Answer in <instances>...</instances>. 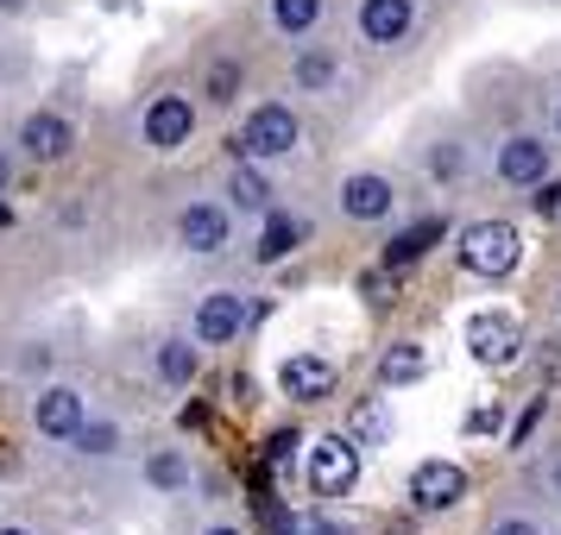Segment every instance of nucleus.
I'll list each match as a JSON object with an SVG mask.
<instances>
[{"instance_id":"obj_4","label":"nucleus","mask_w":561,"mask_h":535,"mask_svg":"<svg viewBox=\"0 0 561 535\" xmlns=\"http://www.w3.org/2000/svg\"><path fill=\"white\" fill-rule=\"evenodd\" d=\"M467 353L480 359V365H511V359L524 353V328L511 315H499V309H485V315L467 322Z\"/></svg>"},{"instance_id":"obj_36","label":"nucleus","mask_w":561,"mask_h":535,"mask_svg":"<svg viewBox=\"0 0 561 535\" xmlns=\"http://www.w3.org/2000/svg\"><path fill=\"white\" fill-rule=\"evenodd\" d=\"M556 491H561V473H556Z\"/></svg>"},{"instance_id":"obj_25","label":"nucleus","mask_w":561,"mask_h":535,"mask_svg":"<svg viewBox=\"0 0 561 535\" xmlns=\"http://www.w3.org/2000/svg\"><path fill=\"white\" fill-rule=\"evenodd\" d=\"M77 447H82V454H114V429H107V422H82Z\"/></svg>"},{"instance_id":"obj_23","label":"nucleus","mask_w":561,"mask_h":535,"mask_svg":"<svg viewBox=\"0 0 561 535\" xmlns=\"http://www.w3.org/2000/svg\"><path fill=\"white\" fill-rule=\"evenodd\" d=\"M297 82H304V89H329V82H334V57L304 51V57H297Z\"/></svg>"},{"instance_id":"obj_9","label":"nucleus","mask_w":561,"mask_h":535,"mask_svg":"<svg viewBox=\"0 0 561 535\" xmlns=\"http://www.w3.org/2000/svg\"><path fill=\"white\" fill-rule=\"evenodd\" d=\"M460 491H467V473H460L455 460H423V466L410 473V498H416L423 510L460 504Z\"/></svg>"},{"instance_id":"obj_3","label":"nucleus","mask_w":561,"mask_h":535,"mask_svg":"<svg viewBox=\"0 0 561 535\" xmlns=\"http://www.w3.org/2000/svg\"><path fill=\"white\" fill-rule=\"evenodd\" d=\"M297 139H304V127H297V114L278 102L253 107V120L240 127V152L247 158H290L297 152Z\"/></svg>"},{"instance_id":"obj_13","label":"nucleus","mask_w":561,"mask_h":535,"mask_svg":"<svg viewBox=\"0 0 561 535\" xmlns=\"http://www.w3.org/2000/svg\"><path fill=\"white\" fill-rule=\"evenodd\" d=\"M391 202H398V189H391L385 177H373V171L341 183V208H347L354 221H379V214H391Z\"/></svg>"},{"instance_id":"obj_12","label":"nucleus","mask_w":561,"mask_h":535,"mask_svg":"<svg viewBox=\"0 0 561 535\" xmlns=\"http://www.w3.org/2000/svg\"><path fill=\"white\" fill-rule=\"evenodd\" d=\"M410 20H416L410 0H366V7H359V32H366L373 45H398L410 32Z\"/></svg>"},{"instance_id":"obj_17","label":"nucleus","mask_w":561,"mask_h":535,"mask_svg":"<svg viewBox=\"0 0 561 535\" xmlns=\"http://www.w3.org/2000/svg\"><path fill=\"white\" fill-rule=\"evenodd\" d=\"M196 372H203V353H196L190 340H164V347H158V379L164 384H190Z\"/></svg>"},{"instance_id":"obj_2","label":"nucleus","mask_w":561,"mask_h":535,"mask_svg":"<svg viewBox=\"0 0 561 535\" xmlns=\"http://www.w3.org/2000/svg\"><path fill=\"white\" fill-rule=\"evenodd\" d=\"M354 479H359V441L354 434H322L309 447V485L322 498H341V491H354Z\"/></svg>"},{"instance_id":"obj_18","label":"nucleus","mask_w":561,"mask_h":535,"mask_svg":"<svg viewBox=\"0 0 561 535\" xmlns=\"http://www.w3.org/2000/svg\"><path fill=\"white\" fill-rule=\"evenodd\" d=\"M228 196H233V208H247V214H265V208H272V183L259 177L253 164H240V171H233V183H228Z\"/></svg>"},{"instance_id":"obj_26","label":"nucleus","mask_w":561,"mask_h":535,"mask_svg":"<svg viewBox=\"0 0 561 535\" xmlns=\"http://www.w3.org/2000/svg\"><path fill=\"white\" fill-rule=\"evenodd\" d=\"M536 422H542V397H536L530 409H524V416H517V429H511V447H524V441H530V429Z\"/></svg>"},{"instance_id":"obj_32","label":"nucleus","mask_w":561,"mask_h":535,"mask_svg":"<svg viewBox=\"0 0 561 535\" xmlns=\"http://www.w3.org/2000/svg\"><path fill=\"white\" fill-rule=\"evenodd\" d=\"M0 228H13V208H7V202H0Z\"/></svg>"},{"instance_id":"obj_30","label":"nucleus","mask_w":561,"mask_h":535,"mask_svg":"<svg viewBox=\"0 0 561 535\" xmlns=\"http://www.w3.org/2000/svg\"><path fill=\"white\" fill-rule=\"evenodd\" d=\"M309 535H354V530H341V523H329V516H322V523H309Z\"/></svg>"},{"instance_id":"obj_29","label":"nucleus","mask_w":561,"mask_h":535,"mask_svg":"<svg viewBox=\"0 0 561 535\" xmlns=\"http://www.w3.org/2000/svg\"><path fill=\"white\" fill-rule=\"evenodd\" d=\"M499 535H536V530L524 523V516H511V523H499Z\"/></svg>"},{"instance_id":"obj_1","label":"nucleus","mask_w":561,"mask_h":535,"mask_svg":"<svg viewBox=\"0 0 561 535\" xmlns=\"http://www.w3.org/2000/svg\"><path fill=\"white\" fill-rule=\"evenodd\" d=\"M517 253H524V240H517L511 221H473V228L460 233V265L473 278H505V271H517Z\"/></svg>"},{"instance_id":"obj_24","label":"nucleus","mask_w":561,"mask_h":535,"mask_svg":"<svg viewBox=\"0 0 561 535\" xmlns=\"http://www.w3.org/2000/svg\"><path fill=\"white\" fill-rule=\"evenodd\" d=\"M233 89H240V63H215L208 70V102H233Z\"/></svg>"},{"instance_id":"obj_28","label":"nucleus","mask_w":561,"mask_h":535,"mask_svg":"<svg viewBox=\"0 0 561 535\" xmlns=\"http://www.w3.org/2000/svg\"><path fill=\"white\" fill-rule=\"evenodd\" d=\"M460 164H467V158H460V146H455V152H435V171H442V177H448V171H460Z\"/></svg>"},{"instance_id":"obj_11","label":"nucleus","mask_w":561,"mask_h":535,"mask_svg":"<svg viewBox=\"0 0 561 535\" xmlns=\"http://www.w3.org/2000/svg\"><path fill=\"white\" fill-rule=\"evenodd\" d=\"M178 240L190 246V253H221L228 246V214L215 202H196V208H183V221H178Z\"/></svg>"},{"instance_id":"obj_27","label":"nucleus","mask_w":561,"mask_h":535,"mask_svg":"<svg viewBox=\"0 0 561 535\" xmlns=\"http://www.w3.org/2000/svg\"><path fill=\"white\" fill-rule=\"evenodd\" d=\"M290 447H297V434H278V441H272V454H265V460H272V466H290Z\"/></svg>"},{"instance_id":"obj_7","label":"nucleus","mask_w":561,"mask_h":535,"mask_svg":"<svg viewBox=\"0 0 561 535\" xmlns=\"http://www.w3.org/2000/svg\"><path fill=\"white\" fill-rule=\"evenodd\" d=\"M190 132H196L190 95H158V102L146 107V146H152V152H178V146H190Z\"/></svg>"},{"instance_id":"obj_10","label":"nucleus","mask_w":561,"mask_h":535,"mask_svg":"<svg viewBox=\"0 0 561 535\" xmlns=\"http://www.w3.org/2000/svg\"><path fill=\"white\" fill-rule=\"evenodd\" d=\"M284 397H297V404H322L334 391V365L329 359H316V353H297V359H284Z\"/></svg>"},{"instance_id":"obj_22","label":"nucleus","mask_w":561,"mask_h":535,"mask_svg":"<svg viewBox=\"0 0 561 535\" xmlns=\"http://www.w3.org/2000/svg\"><path fill=\"white\" fill-rule=\"evenodd\" d=\"M146 479H152L158 491H183V485H190V460L183 454H152L146 460Z\"/></svg>"},{"instance_id":"obj_33","label":"nucleus","mask_w":561,"mask_h":535,"mask_svg":"<svg viewBox=\"0 0 561 535\" xmlns=\"http://www.w3.org/2000/svg\"><path fill=\"white\" fill-rule=\"evenodd\" d=\"M0 535H32V530H20V523H7V530H0Z\"/></svg>"},{"instance_id":"obj_5","label":"nucleus","mask_w":561,"mask_h":535,"mask_svg":"<svg viewBox=\"0 0 561 535\" xmlns=\"http://www.w3.org/2000/svg\"><path fill=\"white\" fill-rule=\"evenodd\" d=\"M32 422H38V434H51V441H77V429L89 422V404H82V391H70V384H45L32 397Z\"/></svg>"},{"instance_id":"obj_20","label":"nucleus","mask_w":561,"mask_h":535,"mask_svg":"<svg viewBox=\"0 0 561 535\" xmlns=\"http://www.w3.org/2000/svg\"><path fill=\"white\" fill-rule=\"evenodd\" d=\"M316 20H322V0H272V26L290 32V38H304Z\"/></svg>"},{"instance_id":"obj_35","label":"nucleus","mask_w":561,"mask_h":535,"mask_svg":"<svg viewBox=\"0 0 561 535\" xmlns=\"http://www.w3.org/2000/svg\"><path fill=\"white\" fill-rule=\"evenodd\" d=\"M203 535H240V530H203Z\"/></svg>"},{"instance_id":"obj_19","label":"nucleus","mask_w":561,"mask_h":535,"mask_svg":"<svg viewBox=\"0 0 561 535\" xmlns=\"http://www.w3.org/2000/svg\"><path fill=\"white\" fill-rule=\"evenodd\" d=\"M423 372H430V359H423V347H391V353H385V365H379V379L385 384H416L423 379Z\"/></svg>"},{"instance_id":"obj_34","label":"nucleus","mask_w":561,"mask_h":535,"mask_svg":"<svg viewBox=\"0 0 561 535\" xmlns=\"http://www.w3.org/2000/svg\"><path fill=\"white\" fill-rule=\"evenodd\" d=\"M13 7H20V0H0V13H13Z\"/></svg>"},{"instance_id":"obj_15","label":"nucleus","mask_w":561,"mask_h":535,"mask_svg":"<svg viewBox=\"0 0 561 535\" xmlns=\"http://www.w3.org/2000/svg\"><path fill=\"white\" fill-rule=\"evenodd\" d=\"M442 233H448V228H442L435 214H430V221H416V228H404V233H391V240H385V265H416Z\"/></svg>"},{"instance_id":"obj_8","label":"nucleus","mask_w":561,"mask_h":535,"mask_svg":"<svg viewBox=\"0 0 561 535\" xmlns=\"http://www.w3.org/2000/svg\"><path fill=\"white\" fill-rule=\"evenodd\" d=\"M247 322H253V309H247V296H233V290H215V296H203V303H196V340H203V347L233 340Z\"/></svg>"},{"instance_id":"obj_31","label":"nucleus","mask_w":561,"mask_h":535,"mask_svg":"<svg viewBox=\"0 0 561 535\" xmlns=\"http://www.w3.org/2000/svg\"><path fill=\"white\" fill-rule=\"evenodd\" d=\"M7 183H13V158L0 152V189H7Z\"/></svg>"},{"instance_id":"obj_16","label":"nucleus","mask_w":561,"mask_h":535,"mask_svg":"<svg viewBox=\"0 0 561 535\" xmlns=\"http://www.w3.org/2000/svg\"><path fill=\"white\" fill-rule=\"evenodd\" d=\"M304 240V221H290V214H272L265 221V233H259V246H253V258L259 265H278V258H290V246Z\"/></svg>"},{"instance_id":"obj_21","label":"nucleus","mask_w":561,"mask_h":535,"mask_svg":"<svg viewBox=\"0 0 561 535\" xmlns=\"http://www.w3.org/2000/svg\"><path fill=\"white\" fill-rule=\"evenodd\" d=\"M385 434H391V409H385L379 397H373V404H359L354 409V441H359V447H379Z\"/></svg>"},{"instance_id":"obj_14","label":"nucleus","mask_w":561,"mask_h":535,"mask_svg":"<svg viewBox=\"0 0 561 535\" xmlns=\"http://www.w3.org/2000/svg\"><path fill=\"white\" fill-rule=\"evenodd\" d=\"M499 177L505 183H542L549 177V146H536V139H511V146H499Z\"/></svg>"},{"instance_id":"obj_6","label":"nucleus","mask_w":561,"mask_h":535,"mask_svg":"<svg viewBox=\"0 0 561 535\" xmlns=\"http://www.w3.org/2000/svg\"><path fill=\"white\" fill-rule=\"evenodd\" d=\"M70 146H77V127L64 114H51V107H38V114L20 120V152L32 164H57V158H70Z\"/></svg>"}]
</instances>
